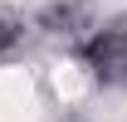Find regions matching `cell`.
Wrapping results in <instances>:
<instances>
[{"mask_svg": "<svg viewBox=\"0 0 127 122\" xmlns=\"http://www.w3.org/2000/svg\"><path fill=\"white\" fill-rule=\"evenodd\" d=\"M0 122H39L34 78L25 68H0Z\"/></svg>", "mask_w": 127, "mask_h": 122, "instance_id": "6da1fadb", "label": "cell"}, {"mask_svg": "<svg viewBox=\"0 0 127 122\" xmlns=\"http://www.w3.org/2000/svg\"><path fill=\"white\" fill-rule=\"evenodd\" d=\"M83 88H88V83H83V73L73 68V63H54V93H59L64 103H78Z\"/></svg>", "mask_w": 127, "mask_h": 122, "instance_id": "7a4b0ae2", "label": "cell"}]
</instances>
